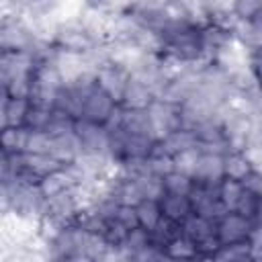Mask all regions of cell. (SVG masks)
Returning <instances> with one entry per match:
<instances>
[{
  "label": "cell",
  "mask_w": 262,
  "mask_h": 262,
  "mask_svg": "<svg viewBox=\"0 0 262 262\" xmlns=\"http://www.w3.org/2000/svg\"><path fill=\"white\" fill-rule=\"evenodd\" d=\"M49 143H51V133L47 129H29L25 151H47L49 154Z\"/></svg>",
  "instance_id": "e575fe53"
},
{
  "label": "cell",
  "mask_w": 262,
  "mask_h": 262,
  "mask_svg": "<svg viewBox=\"0 0 262 262\" xmlns=\"http://www.w3.org/2000/svg\"><path fill=\"white\" fill-rule=\"evenodd\" d=\"M213 260H227V262H252V246L250 239L233 242V244H221L215 252Z\"/></svg>",
  "instance_id": "cb8c5ba5"
},
{
  "label": "cell",
  "mask_w": 262,
  "mask_h": 262,
  "mask_svg": "<svg viewBox=\"0 0 262 262\" xmlns=\"http://www.w3.org/2000/svg\"><path fill=\"white\" fill-rule=\"evenodd\" d=\"M74 133H76V137L80 141L82 154L108 156L106 154V137H108V131H106L104 125L92 123V121H86V119L78 117L74 121Z\"/></svg>",
  "instance_id": "ba28073f"
},
{
  "label": "cell",
  "mask_w": 262,
  "mask_h": 262,
  "mask_svg": "<svg viewBox=\"0 0 262 262\" xmlns=\"http://www.w3.org/2000/svg\"><path fill=\"white\" fill-rule=\"evenodd\" d=\"M199 147H190V149H184L176 156H172V162H174V170H180L184 174H190L192 176V170H194V164H196V158H199Z\"/></svg>",
  "instance_id": "d590c367"
},
{
  "label": "cell",
  "mask_w": 262,
  "mask_h": 262,
  "mask_svg": "<svg viewBox=\"0 0 262 262\" xmlns=\"http://www.w3.org/2000/svg\"><path fill=\"white\" fill-rule=\"evenodd\" d=\"M158 145L168 154V156H176L184 149H190V147H199L196 145V135L192 129H186V127H178L174 131H170L168 135H164L162 139H156Z\"/></svg>",
  "instance_id": "2e32d148"
},
{
  "label": "cell",
  "mask_w": 262,
  "mask_h": 262,
  "mask_svg": "<svg viewBox=\"0 0 262 262\" xmlns=\"http://www.w3.org/2000/svg\"><path fill=\"white\" fill-rule=\"evenodd\" d=\"M49 121H51V108L49 106L31 104L29 113L25 117V127H29V129H47Z\"/></svg>",
  "instance_id": "836d02e7"
},
{
  "label": "cell",
  "mask_w": 262,
  "mask_h": 262,
  "mask_svg": "<svg viewBox=\"0 0 262 262\" xmlns=\"http://www.w3.org/2000/svg\"><path fill=\"white\" fill-rule=\"evenodd\" d=\"M23 160H25V172H29L35 178H41L53 170L63 168V164L47 151H23Z\"/></svg>",
  "instance_id": "e0dca14e"
},
{
  "label": "cell",
  "mask_w": 262,
  "mask_h": 262,
  "mask_svg": "<svg viewBox=\"0 0 262 262\" xmlns=\"http://www.w3.org/2000/svg\"><path fill=\"white\" fill-rule=\"evenodd\" d=\"M80 211H82V203H80L78 186H72V188L61 190L53 196H47L41 217H49V219H53L61 225H68V223L76 221Z\"/></svg>",
  "instance_id": "277c9868"
},
{
  "label": "cell",
  "mask_w": 262,
  "mask_h": 262,
  "mask_svg": "<svg viewBox=\"0 0 262 262\" xmlns=\"http://www.w3.org/2000/svg\"><path fill=\"white\" fill-rule=\"evenodd\" d=\"M180 231L194 244L215 235V221L207 219V217H201L196 213H190L182 223H180Z\"/></svg>",
  "instance_id": "ac0fdd59"
},
{
  "label": "cell",
  "mask_w": 262,
  "mask_h": 262,
  "mask_svg": "<svg viewBox=\"0 0 262 262\" xmlns=\"http://www.w3.org/2000/svg\"><path fill=\"white\" fill-rule=\"evenodd\" d=\"M49 154H51L55 160H59L63 166L74 164L76 158L82 154V149H80V141H78L76 133H74V131H68V133L51 135Z\"/></svg>",
  "instance_id": "4fadbf2b"
},
{
  "label": "cell",
  "mask_w": 262,
  "mask_h": 262,
  "mask_svg": "<svg viewBox=\"0 0 262 262\" xmlns=\"http://www.w3.org/2000/svg\"><path fill=\"white\" fill-rule=\"evenodd\" d=\"M10 98V94H8V88H6V84L4 82H0V108H4V104H6V100Z\"/></svg>",
  "instance_id": "ab89813d"
},
{
  "label": "cell",
  "mask_w": 262,
  "mask_h": 262,
  "mask_svg": "<svg viewBox=\"0 0 262 262\" xmlns=\"http://www.w3.org/2000/svg\"><path fill=\"white\" fill-rule=\"evenodd\" d=\"M154 143L156 139L149 137V135H133V133H127V141H125V154H123V160H145L149 158L151 149H154ZM119 162V164H121Z\"/></svg>",
  "instance_id": "7402d4cb"
},
{
  "label": "cell",
  "mask_w": 262,
  "mask_h": 262,
  "mask_svg": "<svg viewBox=\"0 0 262 262\" xmlns=\"http://www.w3.org/2000/svg\"><path fill=\"white\" fill-rule=\"evenodd\" d=\"M6 127H8V119H6L4 108H0V131H2V129H6Z\"/></svg>",
  "instance_id": "60d3db41"
},
{
  "label": "cell",
  "mask_w": 262,
  "mask_h": 262,
  "mask_svg": "<svg viewBox=\"0 0 262 262\" xmlns=\"http://www.w3.org/2000/svg\"><path fill=\"white\" fill-rule=\"evenodd\" d=\"M31 100L29 98H18V96H10L4 104V113L8 119V125H25V117L29 113Z\"/></svg>",
  "instance_id": "f546056e"
},
{
  "label": "cell",
  "mask_w": 262,
  "mask_h": 262,
  "mask_svg": "<svg viewBox=\"0 0 262 262\" xmlns=\"http://www.w3.org/2000/svg\"><path fill=\"white\" fill-rule=\"evenodd\" d=\"M115 219H117L121 225H125L127 229H131V227L139 225V223H137L135 205H119V207H117V211H115Z\"/></svg>",
  "instance_id": "8d00e7d4"
},
{
  "label": "cell",
  "mask_w": 262,
  "mask_h": 262,
  "mask_svg": "<svg viewBox=\"0 0 262 262\" xmlns=\"http://www.w3.org/2000/svg\"><path fill=\"white\" fill-rule=\"evenodd\" d=\"M221 178H223V156L213 151H199V158L192 170V180L217 184Z\"/></svg>",
  "instance_id": "30bf717a"
},
{
  "label": "cell",
  "mask_w": 262,
  "mask_h": 262,
  "mask_svg": "<svg viewBox=\"0 0 262 262\" xmlns=\"http://www.w3.org/2000/svg\"><path fill=\"white\" fill-rule=\"evenodd\" d=\"M151 125V135L154 139H162L170 131L182 127L180 121V104L164 100V98H154L151 104L145 108Z\"/></svg>",
  "instance_id": "5b68a950"
},
{
  "label": "cell",
  "mask_w": 262,
  "mask_h": 262,
  "mask_svg": "<svg viewBox=\"0 0 262 262\" xmlns=\"http://www.w3.org/2000/svg\"><path fill=\"white\" fill-rule=\"evenodd\" d=\"M239 182H242V188L244 190L262 196V172H260V168H254L252 172H248L244 176V180H239Z\"/></svg>",
  "instance_id": "74e56055"
},
{
  "label": "cell",
  "mask_w": 262,
  "mask_h": 262,
  "mask_svg": "<svg viewBox=\"0 0 262 262\" xmlns=\"http://www.w3.org/2000/svg\"><path fill=\"white\" fill-rule=\"evenodd\" d=\"M256 166L248 160V156L242 149H231L223 156V178L231 180H244L248 172H252Z\"/></svg>",
  "instance_id": "d6986e66"
},
{
  "label": "cell",
  "mask_w": 262,
  "mask_h": 262,
  "mask_svg": "<svg viewBox=\"0 0 262 262\" xmlns=\"http://www.w3.org/2000/svg\"><path fill=\"white\" fill-rule=\"evenodd\" d=\"M160 211L164 217L176 221V223H182L190 213H192V205H190V199L188 194H172V192H164L160 199Z\"/></svg>",
  "instance_id": "9a60e30c"
},
{
  "label": "cell",
  "mask_w": 262,
  "mask_h": 262,
  "mask_svg": "<svg viewBox=\"0 0 262 262\" xmlns=\"http://www.w3.org/2000/svg\"><path fill=\"white\" fill-rule=\"evenodd\" d=\"M29 137V127L25 125H8L0 131V149L6 154H20L25 151Z\"/></svg>",
  "instance_id": "ffe728a7"
},
{
  "label": "cell",
  "mask_w": 262,
  "mask_h": 262,
  "mask_svg": "<svg viewBox=\"0 0 262 262\" xmlns=\"http://www.w3.org/2000/svg\"><path fill=\"white\" fill-rule=\"evenodd\" d=\"M102 41L88 33V29L80 23V18H63L59 20L55 35H53V47L61 53H74V55H88L94 45Z\"/></svg>",
  "instance_id": "3957f363"
},
{
  "label": "cell",
  "mask_w": 262,
  "mask_h": 262,
  "mask_svg": "<svg viewBox=\"0 0 262 262\" xmlns=\"http://www.w3.org/2000/svg\"><path fill=\"white\" fill-rule=\"evenodd\" d=\"M76 184H78V180H76V176H74V172H72L70 166H63L59 170H53V172L41 176L39 182H37V186H39V190H41V194L45 199L47 196H53V194H57L61 190H68V188H72Z\"/></svg>",
  "instance_id": "5bb4252c"
},
{
  "label": "cell",
  "mask_w": 262,
  "mask_h": 262,
  "mask_svg": "<svg viewBox=\"0 0 262 262\" xmlns=\"http://www.w3.org/2000/svg\"><path fill=\"white\" fill-rule=\"evenodd\" d=\"M154 98H156V94L151 92V88L147 84H143L135 76H129L127 86L123 90V96H121V102L119 104L123 108H147Z\"/></svg>",
  "instance_id": "7c38bea8"
},
{
  "label": "cell",
  "mask_w": 262,
  "mask_h": 262,
  "mask_svg": "<svg viewBox=\"0 0 262 262\" xmlns=\"http://www.w3.org/2000/svg\"><path fill=\"white\" fill-rule=\"evenodd\" d=\"M35 39L31 23L23 12H0V51H29Z\"/></svg>",
  "instance_id": "7a4b0ae2"
},
{
  "label": "cell",
  "mask_w": 262,
  "mask_h": 262,
  "mask_svg": "<svg viewBox=\"0 0 262 262\" xmlns=\"http://www.w3.org/2000/svg\"><path fill=\"white\" fill-rule=\"evenodd\" d=\"M164 254H166V260H196V244L190 242L180 231L166 244Z\"/></svg>",
  "instance_id": "603a6c76"
},
{
  "label": "cell",
  "mask_w": 262,
  "mask_h": 262,
  "mask_svg": "<svg viewBox=\"0 0 262 262\" xmlns=\"http://www.w3.org/2000/svg\"><path fill=\"white\" fill-rule=\"evenodd\" d=\"M137 184H139V190L143 194V199H160L164 194V186H162V178L156 176V174H139L135 176Z\"/></svg>",
  "instance_id": "d6a6232c"
},
{
  "label": "cell",
  "mask_w": 262,
  "mask_h": 262,
  "mask_svg": "<svg viewBox=\"0 0 262 262\" xmlns=\"http://www.w3.org/2000/svg\"><path fill=\"white\" fill-rule=\"evenodd\" d=\"M135 213H137V223L143 227V229H151L160 217H162V211H160V203L156 199H141L137 205H135Z\"/></svg>",
  "instance_id": "4316f807"
},
{
  "label": "cell",
  "mask_w": 262,
  "mask_h": 262,
  "mask_svg": "<svg viewBox=\"0 0 262 262\" xmlns=\"http://www.w3.org/2000/svg\"><path fill=\"white\" fill-rule=\"evenodd\" d=\"M31 84H33V72H16V74H10V78L6 80L8 94L18 98H29Z\"/></svg>",
  "instance_id": "4dcf8cb0"
},
{
  "label": "cell",
  "mask_w": 262,
  "mask_h": 262,
  "mask_svg": "<svg viewBox=\"0 0 262 262\" xmlns=\"http://www.w3.org/2000/svg\"><path fill=\"white\" fill-rule=\"evenodd\" d=\"M121 127L127 133L133 135H151V125H149V117L145 108H123V121Z\"/></svg>",
  "instance_id": "44dd1931"
},
{
  "label": "cell",
  "mask_w": 262,
  "mask_h": 262,
  "mask_svg": "<svg viewBox=\"0 0 262 262\" xmlns=\"http://www.w3.org/2000/svg\"><path fill=\"white\" fill-rule=\"evenodd\" d=\"M244 192L242 188V182L239 180H231V178H221L219 184H217V196L221 201V205L227 209V211H233L239 194Z\"/></svg>",
  "instance_id": "f1b7e54d"
},
{
  "label": "cell",
  "mask_w": 262,
  "mask_h": 262,
  "mask_svg": "<svg viewBox=\"0 0 262 262\" xmlns=\"http://www.w3.org/2000/svg\"><path fill=\"white\" fill-rule=\"evenodd\" d=\"M231 12L237 20H254L262 16V0H231Z\"/></svg>",
  "instance_id": "1f68e13d"
},
{
  "label": "cell",
  "mask_w": 262,
  "mask_h": 262,
  "mask_svg": "<svg viewBox=\"0 0 262 262\" xmlns=\"http://www.w3.org/2000/svg\"><path fill=\"white\" fill-rule=\"evenodd\" d=\"M10 178H12V172H10V156L0 149V184H6Z\"/></svg>",
  "instance_id": "f35d334b"
},
{
  "label": "cell",
  "mask_w": 262,
  "mask_h": 262,
  "mask_svg": "<svg viewBox=\"0 0 262 262\" xmlns=\"http://www.w3.org/2000/svg\"><path fill=\"white\" fill-rule=\"evenodd\" d=\"M115 106H117V102H115L104 90H100L98 86H94V88L86 94V98H84V104H82V119L104 125Z\"/></svg>",
  "instance_id": "9c48e42d"
},
{
  "label": "cell",
  "mask_w": 262,
  "mask_h": 262,
  "mask_svg": "<svg viewBox=\"0 0 262 262\" xmlns=\"http://www.w3.org/2000/svg\"><path fill=\"white\" fill-rule=\"evenodd\" d=\"M233 41L239 43L246 51H260L262 43V16L254 20H235L231 29Z\"/></svg>",
  "instance_id": "8fae6325"
},
{
  "label": "cell",
  "mask_w": 262,
  "mask_h": 262,
  "mask_svg": "<svg viewBox=\"0 0 262 262\" xmlns=\"http://www.w3.org/2000/svg\"><path fill=\"white\" fill-rule=\"evenodd\" d=\"M8 192V213H14L25 219L39 221L45 209V196L41 194L37 182L10 178L6 184H0Z\"/></svg>",
  "instance_id": "6da1fadb"
},
{
  "label": "cell",
  "mask_w": 262,
  "mask_h": 262,
  "mask_svg": "<svg viewBox=\"0 0 262 262\" xmlns=\"http://www.w3.org/2000/svg\"><path fill=\"white\" fill-rule=\"evenodd\" d=\"M178 233H180V223H176V221H172V219H168V217L162 215L160 221L149 229V244H154L156 248L164 250L166 244L174 235H178Z\"/></svg>",
  "instance_id": "d4e9b609"
},
{
  "label": "cell",
  "mask_w": 262,
  "mask_h": 262,
  "mask_svg": "<svg viewBox=\"0 0 262 262\" xmlns=\"http://www.w3.org/2000/svg\"><path fill=\"white\" fill-rule=\"evenodd\" d=\"M256 225L260 223H254L235 211H225L219 219H215V235L221 244H233L248 239Z\"/></svg>",
  "instance_id": "52a82bcc"
},
{
  "label": "cell",
  "mask_w": 262,
  "mask_h": 262,
  "mask_svg": "<svg viewBox=\"0 0 262 262\" xmlns=\"http://www.w3.org/2000/svg\"><path fill=\"white\" fill-rule=\"evenodd\" d=\"M235 213L244 215L246 219L254 221V223H262V196L260 194H252L248 190H244L233 207Z\"/></svg>",
  "instance_id": "484cf974"
},
{
  "label": "cell",
  "mask_w": 262,
  "mask_h": 262,
  "mask_svg": "<svg viewBox=\"0 0 262 262\" xmlns=\"http://www.w3.org/2000/svg\"><path fill=\"white\" fill-rule=\"evenodd\" d=\"M94 76H96V86L100 90H104L117 104L121 102V96H123V90L127 86V80H129V70H125L123 66L115 63V61H102L100 66L94 68Z\"/></svg>",
  "instance_id": "8992f818"
},
{
  "label": "cell",
  "mask_w": 262,
  "mask_h": 262,
  "mask_svg": "<svg viewBox=\"0 0 262 262\" xmlns=\"http://www.w3.org/2000/svg\"><path fill=\"white\" fill-rule=\"evenodd\" d=\"M162 186L164 192H172V194H188L192 188V176L184 174L180 170H170L168 174L162 176Z\"/></svg>",
  "instance_id": "83f0119b"
}]
</instances>
